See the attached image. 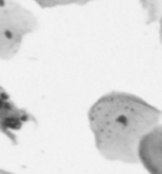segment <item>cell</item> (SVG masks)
<instances>
[{
	"instance_id": "1",
	"label": "cell",
	"mask_w": 162,
	"mask_h": 174,
	"mask_svg": "<svg viewBox=\"0 0 162 174\" xmlns=\"http://www.w3.org/2000/svg\"><path fill=\"white\" fill-rule=\"evenodd\" d=\"M137 156L151 174H162V127L146 132L141 137Z\"/></svg>"
},
{
	"instance_id": "2",
	"label": "cell",
	"mask_w": 162,
	"mask_h": 174,
	"mask_svg": "<svg viewBox=\"0 0 162 174\" xmlns=\"http://www.w3.org/2000/svg\"><path fill=\"white\" fill-rule=\"evenodd\" d=\"M4 36H5L8 39H12V38H13V32L9 31V29H5V31H4Z\"/></svg>"
},
{
	"instance_id": "3",
	"label": "cell",
	"mask_w": 162,
	"mask_h": 174,
	"mask_svg": "<svg viewBox=\"0 0 162 174\" xmlns=\"http://www.w3.org/2000/svg\"><path fill=\"white\" fill-rule=\"evenodd\" d=\"M4 4V0H0V5H3Z\"/></svg>"
}]
</instances>
